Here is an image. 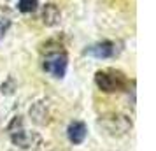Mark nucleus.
I'll list each match as a JSON object with an SVG mask.
<instances>
[{
  "label": "nucleus",
  "mask_w": 156,
  "mask_h": 151,
  "mask_svg": "<svg viewBox=\"0 0 156 151\" xmlns=\"http://www.w3.org/2000/svg\"><path fill=\"white\" fill-rule=\"evenodd\" d=\"M95 81L102 92H118L121 88H125L126 84V79L121 76L119 72H97L95 76Z\"/></svg>",
  "instance_id": "nucleus-1"
},
{
  "label": "nucleus",
  "mask_w": 156,
  "mask_h": 151,
  "mask_svg": "<svg viewBox=\"0 0 156 151\" xmlns=\"http://www.w3.org/2000/svg\"><path fill=\"white\" fill-rule=\"evenodd\" d=\"M12 141H14V144L21 146V148H30V146H32V137H30L27 132H18V134L12 137Z\"/></svg>",
  "instance_id": "nucleus-7"
},
{
  "label": "nucleus",
  "mask_w": 156,
  "mask_h": 151,
  "mask_svg": "<svg viewBox=\"0 0 156 151\" xmlns=\"http://www.w3.org/2000/svg\"><path fill=\"white\" fill-rule=\"evenodd\" d=\"M100 125H104L111 134H126L132 128V121L126 116L121 114H109L100 120Z\"/></svg>",
  "instance_id": "nucleus-3"
},
{
  "label": "nucleus",
  "mask_w": 156,
  "mask_h": 151,
  "mask_svg": "<svg viewBox=\"0 0 156 151\" xmlns=\"http://www.w3.org/2000/svg\"><path fill=\"white\" fill-rule=\"evenodd\" d=\"M67 65H69V58L65 53H51L44 58V69L49 72L55 77H63L67 72Z\"/></svg>",
  "instance_id": "nucleus-2"
},
{
  "label": "nucleus",
  "mask_w": 156,
  "mask_h": 151,
  "mask_svg": "<svg viewBox=\"0 0 156 151\" xmlns=\"http://www.w3.org/2000/svg\"><path fill=\"white\" fill-rule=\"evenodd\" d=\"M114 53H116V46L112 42H100L86 49V55L95 58H111L114 56Z\"/></svg>",
  "instance_id": "nucleus-4"
},
{
  "label": "nucleus",
  "mask_w": 156,
  "mask_h": 151,
  "mask_svg": "<svg viewBox=\"0 0 156 151\" xmlns=\"http://www.w3.org/2000/svg\"><path fill=\"white\" fill-rule=\"evenodd\" d=\"M7 28H9V21H7V20H0V37L5 35Z\"/></svg>",
  "instance_id": "nucleus-9"
},
{
  "label": "nucleus",
  "mask_w": 156,
  "mask_h": 151,
  "mask_svg": "<svg viewBox=\"0 0 156 151\" xmlns=\"http://www.w3.org/2000/svg\"><path fill=\"white\" fill-rule=\"evenodd\" d=\"M60 9L55 5V4H48V5H44V11H42V20L44 23L48 25V27H55L60 23Z\"/></svg>",
  "instance_id": "nucleus-5"
},
{
  "label": "nucleus",
  "mask_w": 156,
  "mask_h": 151,
  "mask_svg": "<svg viewBox=\"0 0 156 151\" xmlns=\"http://www.w3.org/2000/svg\"><path fill=\"white\" fill-rule=\"evenodd\" d=\"M39 5V0H20L18 2V9L21 13H34Z\"/></svg>",
  "instance_id": "nucleus-8"
},
{
  "label": "nucleus",
  "mask_w": 156,
  "mask_h": 151,
  "mask_svg": "<svg viewBox=\"0 0 156 151\" xmlns=\"http://www.w3.org/2000/svg\"><path fill=\"white\" fill-rule=\"evenodd\" d=\"M69 139H70L74 144H81L84 141L86 137V125L81 121H74L70 123V127H69Z\"/></svg>",
  "instance_id": "nucleus-6"
}]
</instances>
